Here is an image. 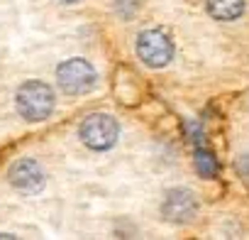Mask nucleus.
I'll return each instance as SVG.
<instances>
[{
  "label": "nucleus",
  "instance_id": "obj_1",
  "mask_svg": "<svg viewBox=\"0 0 249 240\" xmlns=\"http://www.w3.org/2000/svg\"><path fill=\"white\" fill-rule=\"evenodd\" d=\"M15 105L25 120L39 123V120H47L54 110V91L42 81H27L18 88Z\"/></svg>",
  "mask_w": 249,
  "mask_h": 240
},
{
  "label": "nucleus",
  "instance_id": "obj_2",
  "mask_svg": "<svg viewBox=\"0 0 249 240\" xmlns=\"http://www.w3.org/2000/svg\"><path fill=\"white\" fill-rule=\"evenodd\" d=\"M78 135H81V140L88 150L105 152V150L115 147L117 135H120V125H117V120L107 113H93L81 123Z\"/></svg>",
  "mask_w": 249,
  "mask_h": 240
},
{
  "label": "nucleus",
  "instance_id": "obj_3",
  "mask_svg": "<svg viewBox=\"0 0 249 240\" xmlns=\"http://www.w3.org/2000/svg\"><path fill=\"white\" fill-rule=\"evenodd\" d=\"M56 81H59V88L64 93H69V96H83V93H90L95 88L98 74L90 66V61L76 57V59H66L64 64H59Z\"/></svg>",
  "mask_w": 249,
  "mask_h": 240
},
{
  "label": "nucleus",
  "instance_id": "obj_4",
  "mask_svg": "<svg viewBox=\"0 0 249 240\" xmlns=\"http://www.w3.org/2000/svg\"><path fill=\"white\" fill-rule=\"evenodd\" d=\"M137 54L147 66L161 69L174 59V42L161 30H144L137 37Z\"/></svg>",
  "mask_w": 249,
  "mask_h": 240
},
{
  "label": "nucleus",
  "instance_id": "obj_5",
  "mask_svg": "<svg viewBox=\"0 0 249 240\" xmlns=\"http://www.w3.org/2000/svg\"><path fill=\"white\" fill-rule=\"evenodd\" d=\"M196 213H198V199L191 189H171L161 203V216L176 225L191 223Z\"/></svg>",
  "mask_w": 249,
  "mask_h": 240
},
{
  "label": "nucleus",
  "instance_id": "obj_6",
  "mask_svg": "<svg viewBox=\"0 0 249 240\" xmlns=\"http://www.w3.org/2000/svg\"><path fill=\"white\" fill-rule=\"evenodd\" d=\"M10 184L22 194H39L47 184V174L35 160H18L8 172Z\"/></svg>",
  "mask_w": 249,
  "mask_h": 240
},
{
  "label": "nucleus",
  "instance_id": "obj_7",
  "mask_svg": "<svg viewBox=\"0 0 249 240\" xmlns=\"http://www.w3.org/2000/svg\"><path fill=\"white\" fill-rule=\"evenodd\" d=\"M244 13V0H208V15L220 22H232Z\"/></svg>",
  "mask_w": 249,
  "mask_h": 240
},
{
  "label": "nucleus",
  "instance_id": "obj_8",
  "mask_svg": "<svg viewBox=\"0 0 249 240\" xmlns=\"http://www.w3.org/2000/svg\"><path fill=\"white\" fill-rule=\"evenodd\" d=\"M193 160H196V169H198V174H200L203 179H213V177L217 174V160H215V155H213L210 150L198 147Z\"/></svg>",
  "mask_w": 249,
  "mask_h": 240
},
{
  "label": "nucleus",
  "instance_id": "obj_9",
  "mask_svg": "<svg viewBox=\"0 0 249 240\" xmlns=\"http://www.w3.org/2000/svg\"><path fill=\"white\" fill-rule=\"evenodd\" d=\"M237 169H239V174L249 181V155H242L239 157V162H237Z\"/></svg>",
  "mask_w": 249,
  "mask_h": 240
},
{
  "label": "nucleus",
  "instance_id": "obj_10",
  "mask_svg": "<svg viewBox=\"0 0 249 240\" xmlns=\"http://www.w3.org/2000/svg\"><path fill=\"white\" fill-rule=\"evenodd\" d=\"M61 3H76V0H61Z\"/></svg>",
  "mask_w": 249,
  "mask_h": 240
}]
</instances>
